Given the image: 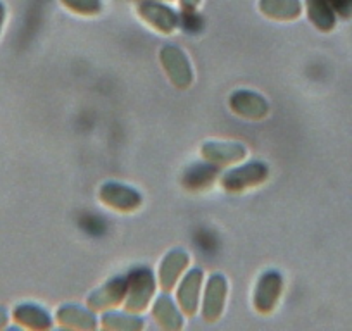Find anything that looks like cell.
Returning <instances> with one entry per match:
<instances>
[{"instance_id":"25","label":"cell","mask_w":352,"mask_h":331,"mask_svg":"<svg viewBox=\"0 0 352 331\" xmlns=\"http://www.w3.org/2000/svg\"><path fill=\"white\" fill-rule=\"evenodd\" d=\"M138 2H147V0H138Z\"/></svg>"},{"instance_id":"6","label":"cell","mask_w":352,"mask_h":331,"mask_svg":"<svg viewBox=\"0 0 352 331\" xmlns=\"http://www.w3.org/2000/svg\"><path fill=\"white\" fill-rule=\"evenodd\" d=\"M100 201L114 211L130 212L142 205V195L130 187L120 183H106L100 188Z\"/></svg>"},{"instance_id":"5","label":"cell","mask_w":352,"mask_h":331,"mask_svg":"<svg viewBox=\"0 0 352 331\" xmlns=\"http://www.w3.org/2000/svg\"><path fill=\"white\" fill-rule=\"evenodd\" d=\"M137 11L145 23H148L152 28H155L161 33H173L178 28V23H180L178 14L171 8H168V5L159 4L157 0L140 2Z\"/></svg>"},{"instance_id":"11","label":"cell","mask_w":352,"mask_h":331,"mask_svg":"<svg viewBox=\"0 0 352 331\" xmlns=\"http://www.w3.org/2000/svg\"><path fill=\"white\" fill-rule=\"evenodd\" d=\"M188 261H190V258L182 249H175L166 255L164 261L159 266V285L164 292H171L182 273L188 266Z\"/></svg>"},{"instance_id":"17","label":"cell","mask_w":352,"mask_h":331,"mask_svg":"<svg viewBox=\"0 0 352 331\" xmlns=\"http://www.w3.org/2000/svg\"><path fill=\"white\" fill-rule=\"evenodd\" d=\"M309 21L321 32H330L335 26V11L328 0H306Z\"/></svg>"},{"instance_id":"22","label":"cell","mask_w":352,"mask_h":331,"mask_svg":"<svg viewBox=\"0 0 352 331\" xmlns=\"http://www.w3.org/2000/svg\"><path fill=\"white\" fill-rule=\"evenodd\" d=\"M180 4L184 8V11L194 12L199 8V4H201V0H180Z\"/></svg>"},{"instance_id":"4","label":"cell","mask_w":352,"mask_h":331,"mask_svg":"<svg viewBox=\"0 0 352 331\" xmlns=\"http://www.w3.org/2000/svg\"><path fill=\"white\" fill-rule=\"evenodd\" d=\"M283 290V279L280 273L268 271L264 273L256 285L254 292V307L257 312L268 314L276 307L280 295Z\"/></svg>"},{"instance_id":"2","label":"cell","mask_w":352,"mask_h":331,"mask_svg":"<svg viewBox=\"0 0 352 331\" xmlns=\"http://www.w3.org/2000/svg\"><path fill=\"white\" fill-rule=\"evenodd\" d=\"M155 282L151 269H137L128 278V299L124 307L128 312H142L147 309L152 295H154Z\"/></svg>"},{"instance_id":"19","label":"cell","mask_w":352,"mask_h":331,"mask_svg":"<svg viewBox=\"0 0 352 331\" xmlns=\"http://www.w3.org/2000/svg\"><path fill=\"white\" fill-rule=\"evenodd\" d=\"M102 326L106 330L116 331H140L144 328V321L135 316H124V314L107 312L102 317Z\"/></svg>"},{"instance_id":"7","label":"cell","mask_w":352,"mask_h":331,"mask_svg":"<svg viewBox=\"0 0 352 331\" xmlns=\"http://www.w3.org/2000/svg\"><path fill=\"white\" fill-rule=\"evenodd\" d=\"M230 107L239 116L247 119H263L268 116L270 106L264 97L259 93L249 92V90H239L230 97Z\"/></svg>"},{"instance_id":"14","label":"cell","mask_w":352,"mask_h":331,"mask_svg":"<svg viewBox=\"0 0 352 331\" xmlns=\"http://www.w3.org/2000/svg\"><path fill=\"white\" fill-rule=\"evenodd\" d=\"M12 316H14L16 323L25 328H32V330H49L52 326L49 314L35 304H19Z\"/></svg>"},{"instance_id":"3","label":"cell","mask_w":352,"mask_h":331,"mask_svg":"<svg viewBox=\"0 0 352 331\" xmlns=\"http://www.w3.org/2000/svg\"><path fill=\"white\" fill-rule=\"evenodd\" d=\"M159 56H161V62L168 73L169 80L173 81V85L178 87V89H187L192 85V80H194L192 66L184 50L178 49L176 45H164Z\"/></svg>"},{"instance_id":"18","label":"cell","mask_w":352,"mask_h":331,"mask_svg":"<svg viewBox=\"0 0 352 331\" xmlns=\"http://www.w3.org/2000/svg\"><path fill=\"white\" fill-rule=\"evenodd\" d=\"M218 174L216 166H195L185 173L184 176V185L192 190H197V188H206L212 183V180Z\"/></svg>"},{"instance_id":"20","label":"cell","mask_w":352,"mask_h":331,"mask_svg":"<svg viewBox=\"0 0 352 331\" xmlns=\"http://www.w3.org/2000/svg\"><path fill=\"white\" fill-rule=\"evenodd\" d=\"M67 9L81 16H96L102 11L100 0H60Z\"/></svg>"},{"instance_id":"1","label":"cell","mask_w":352,"mask_h":331,"mask_svg":"<svg viewBox=\"0 0 352 331\" xmlns=\"http://www.w3.org/2000/svg\"><path fill=\"white\" fill-rule=\"evenodd\" d=\"M270 170L263 162H250V164L240 166L235 170H230L221 176V187L230 194H240L250 187H256L266 181Z\"/></svg>"},{"instance_id":"13","label":"cell","mask_w":352,"mask_h":331,"mask_svg":"<svg viewBox=\"0 0 352 331\" xmlns=\"http://www.w3.org/2000/svg\"><path fill=\"white\" fill-rule=\"evenodd\" d=\"M259 9L266 18L292 21L302 12L300 0H259Z\"/></svg>"},{"instance_id":"8","label":"cell","mask_w":352,"mask_h":331,"mask_svg":"<svg viewBox=\"0 0 352 331\" xmlns=\"http://www.w3.org/2000/svg\"><path fill=\"white\" fill-rule=\"evenodd\" d=\"M128 293V279L124 276H116L109 279L104 286L88 297L87 304L92 310H104L107 307H114L121 304L124 295Z\"/></svg>"},{"instance_id":"23","label":"cell","mask_w":352,"mask_h":331,"mask_svg":"<svg viewBox=\"0 0 352 331\" xmlns=\"http://www.w3.org/2000/svg\"><path fill=\"white\" fill-rule=\"evenodd\" d=\"M6 324H8V312H6V309L0 307V328H4Z\"/></svg>"},{"instance_id":"21","label":"cell","mask_w":352,"mask_h":331,"mask_svg":"<svg viewBox=\"0 0 352 331\" xmlns=\"http://www.w3.org/2000/svg\"><path fill=\"white\" fill-rule=\"evenodd\" d=\"M335 14L340 18H352V0H328Z\"/></svg>"},{"instance_id":"10","label":"cell","mask_w":352,"mask_h":331,"mask_svg":"<svg viewBox=\"0 0 352 331\" xmlns=\"http://www.w3.org/2000/svg\"><path fill=\"white\" fill-rule=\"evenodd\" d=\"M202 157L214 166H228L240 162L247 155V148L240 144L208 141L202 145Z\"/></svg>"},{"instance_id":"12","label":"cell","mask_w":352,"mask_h":331,"mask_svg":"<svg viewBox=\"0 0 352 331\" xmlns=\"http://www.w3.org/2000/svg\"><path fill=\"white\" fill-rule=\"evenodd\" d=\"M202 276L204 275H202L201 269H192V271L184 278L180 288H178V304H180L182 310H184L187 316H194V314L197 312Z\"/></svg>"},{"instance_id":"9","label":"cell","mask_w":352,"mask_h":331,"mask_svg":"<svg viewBox=\"0 0 352 331\" xmlns=\"http://www.w3.org/2000/svg\"><path fill=\"white\" fill-rule=\"evenodd\" d=\"M226 290H228V285H226L225 276L212 275L209 278L204 293V304H202V317L209 323L221 316L223 307H225Z\"/></svg>"},{"instance_id":"15","label":"cell","mask_w":352,"mask_h":331,"mask_svg":"<svg viewBox=\"0 0 352 331\" xmlns=\"http://www.w3.org/2000/svg\"><path fill=\"white\" fill-rule=\"evenodd\" d=\"M57 321L60 326L76 328V330H96V316L76 306H63L57 310Z\"/></svg>"},{"instance_id":"24","label":"cell","mask_w":352,"mask_h":331,"mask_svg":"<svg viewBox=\"0 0 352 331\" xmlns=\"http://www.w3.org/2000/svg\"><path fill=\"white\" fill-rule=\"evenodd\" d=\"M6 21V5L0 2V32H2V25Z\"/></svg>"},{"instance_id":"16","label":"cell","mask_w":352,"mask_h":331,"mask_svg":"<svg viewBox=\"0 0 352 331\" xmlns=\"http://www.w3.org/2000/svg\"><path fill=\"white\" fill-rule=\"evenodd\" d=\"M152 316L155 317V321H157L164 330L176 331L184 326L182 314L178 312V309H176V306L173 304V300L166 295H161L155 300L154 307H152Z\"/></svg>"}]
</instances>
